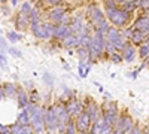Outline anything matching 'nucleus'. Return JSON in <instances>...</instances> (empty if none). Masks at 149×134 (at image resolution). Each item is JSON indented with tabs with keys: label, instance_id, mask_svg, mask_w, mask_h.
<instances>
[{
	"label": "nucleus",
	"instance_id": "obj_16",
	"mask_svg": "<svg viewBox=\"0 0 149 134\" xmlns=\"http://www.w3.org/2000/svg\"><path fill=\"white\" fill-rule=\"evenodd\" d=\"M128 40H130L134 46H139V45H142V43L145 42V34L140 33L139 30H133L131 34H130V37H128Z\"/></svg>",
	"mask_w": 149,
	"mask_h": 134
},
{
	"label": "nucleus",
	"instance_id": "obj_44",
	"mask_svg": "<svg viewBox=\"0 0 149 134\" xmlns=\"http://www.w3.org/2000/svg\"><path fill=\"white\" fill-rule=\"evenodd\" d=\"M115 2H116V3H118V5H122V3H124V2H127V0H115Z\"/></svg>",
	"mask_w": 149,
	"mask_h": 134
},
{
	"label": "nucleus",
	"instance_id": "obj_33",
	"mask_svg": "<svg viewBox=\"0 0 149 134\" xmlns=\"http://www.w3.org/2000/svg\"><path fill=\"white\" fill-rule=\"evenodd\" d=\"M8 52H9L12 57H15V58H21V57H22L21 51H19V49H17V48H9Z\"/></svg>",
	"mask_w": 149,
	"mask_h": 134
},
{
	"label": "nucleus",
	"instance_id": "obj_36",
	"mask_svg": "<svg viewBox=\"0 0 149 134\" xmlns=\"http://www.w3.org/2000/svg\"><path fill=\"white\" fill-rule=\"evenodd\" d=\"M43 81H45L48 85H52V83H54V79L51 78V75H48V73H45V75H43Z\"/></svg>",
	"mask_w": 149,
	"mask_h": 134
},
{
	"label": "nucleus",
	"instance_id": "obj_9",
	"mask_svg": "<svg viewBox=\"0 0 149 134\" xmlns=\"http://www.w3.org/2000/svg\"><path fill=\"white\" fill-rule=\"evenodd\" d=\"M85 110L88 112L91 121L94 122V121H97L100 116H103V109H100V106H97L93 100H90V103L85 106Z\"/></svg>",
	"mask_w": 149,
	"mask_h": 134
},
{
	"label": "nucleus",
	"instance_id": "obj_49",
	"mask_svg": "<svg viewBox=\"0 0 149 134\" xmlns=\"http://www.w3.org/2000/svg\"><path fill=\"white\" fill-rule=\"evenodd\" d=\"M0 36H2V30H0Z\"/></svg>",
	"mask_w": 149,
	"mask_h": 134
},
{
	"label": "nucleus",
	"instance_id": "obj_46",
	"mask_svg": "<svg viewBox=\"0 0 149 134\" xmlns=\"http://www.w3.org/2000/svg\"><path fill=\"white\" fill-rule=\"evenodd\" d=\"M145 15H148V17H149V9H146V10H145Z\"/></svg>",
	"mask_w": 149,
	"mask_h": 134
},
{
	"label": "nucleus",
	"instance_id": "obj_25",
	"mask_svg": "<svg viewBox=\"0 0 149 134\" xmlns=\"http://www.w3.org/2000/svg\"><path fill=\"white\" fill-rule=\"evenodd\" d=\"M121 8H122L124 10L130 12V14H133V12L136 10V5H134L133 0H127V2H124V3L121 5Z\"/></svg>",
	"mask_w": 149,
	"mask_h": 134
},
{
	"label": "nucleus",
	"instance_id": "obj_47",
	"mask_svg": "<svg viewBox=\"0 0 149 134\" xmlns=\"http://www.w3.org/2000/svg\"><path fill=\"white\" fill-rule=\"evenodd\" d=\"M58 134H66V131H64V133H58Z\"/></svg>",
	"mask_w": 149,
	"mask_h": 134
},
{
	"label": "nucleus",
	"instance_id": "obj_17",
	"mask_svg": "<svg viewBox=\"0 0 149 134\" xmlns=\"http://www.w3.org/2000/svg\"><path fill=\"white\" fill-rule=\"evenodd\" d=\"M103 127H104V121H103V116H100L97 121H94V122L91 124L90 134H102Z\"/></svg>",
	"mask_w": 149,
	"mask_h": 134
},
{
	"label": "nucleus",
	"instance_id": "obj_24",
	"mask_svg": "<svg viewBox=\"0 0 149 134\" xmlns=\"http://www.w3.org/2000/svg\"><path fill=\"white\" fill-rule=\"evenodd\" d=\"M93 43V34H84L81 36V46H85V48H90V45Z\"/></svg>",
	"mask_w": 149,
	"mask_h": 134
},
{
	"label": "nucleus",
	"instance_id": "obj_40",
	"mask_svg": "<svg viewBox=\"0 0 149 134\" xmlns=\"http://www.w3.org/2000/svg\"><path fill=\"white\" fill-rule=\"evenodd\" d=\"M9 2H10V6H18V2H19V0H9Z\"/></svg>",
	"mask_w": 149,
	"mask_h": 134
},
{
	"label": "nucleus",
	"instance_id": "obj_39",
	"mask_svg": "<svg viewBox=\"0 0 149 134\" xmlns=\"http://www.w3.org/2000/svg\"><path fill=\"white\" fill-rule=\"evenodd\" d=\"M142 9L143 10L149 9V0H142Z\"/></svg>",
	"mask_w": 149,
	"mask_h": 134
},
{
	"label": "nucleus",
	"instance_id": "obj_41",
	"mask_svg": "<svg viewBox=\"0 0 149 134\" xmlns=\"http://www.w3.org/2000/svg\"><path fill=\"white\" fill-rule=\"evenodd\" d=\"M112 134H124V131L122 130H113V131H112Z\"/></svg>",
	"mask_w": 149,
	"mask_h": 134
},
{
	"label": "nucleus",
	"instance_id": "obj_37",
	"mask_svg": "<svg viewBox=\"0 0 149 134\" xmlns=\"http://www.w3.org/2000/svg\"><path fill=\"white\" fill-rule=\"evenodd\" d=\"M5 97H6V92H5V88H3V85H2V87H0V103L5 100Z\"/></svg>",
	"mask_w": 149,
	"mask_h": 134
},
{
	"label": "nucleus",
	"instance_id": "obj_22",
	"mask_svg": "<svg viewBox=\"0 0 149 134\" xmlns=\"http://www.w3.org/2000/svg\"><path fill=\"white\" fill-rule=\"evenodd\" d=\"M6 39H8L10 43H17V42H19V40L22 39V36H21L18 31L10 30V31H8V33H6Z\"/></svg>",
	"mask_w": 149,
	"mask_h": 134
},
{
	"label": "nucleus",
	"instance_id": "obj_14",
	"mask_svg": "<svg viewBox=\"0 0 149 134\" xmlns=\"http://www.w3.org/2000/svg\"><path fill=\"white\" fill-rule=\"evenodd\" d=\"M90 72H91V61L88 60V61H79L78 64V75L79 78H86L90 75Z\"/></svg>",
	"mask_w": 149,
	"mask_h": 134
},
{
	"label": "nucleus",
	"instance_id": "obj_3",
	"mask_svg": "<svg viewBox=\"0 0 149 134\" xmlns=\"http://www.w3.org/2000/svg\"><path fill=\"white\" fill-rule=\"evenodd\" d=\"M54 30H55V24L51 22V21H46V22H42V26L39 28H36L33 33V36L39 40H49L54 37Z\"/></svg>",
	"mask_w": 149,
	"mask_h": 134
},
{
	"label": "nucleus",
	"instance_id": "obj_6",
	"mask_svg": "<svg viewBox=\"0 0 149 134\" xmlns=\"http://www.w3.org/2000/svg\"><path fill=\"white\" fill-rule=\"evenodd\" d=\"M67 14L69 12H67V9L64 6H55V8H52L51 10L48 12V21H51L54 24H60L61 19H63Z\"/></svg>",
	"mask_w": 149,
	"mask_h": 134
},
{
	"label": "nucleus",
	"instance_id": "obj_42",
	"mask_svg": "<svg viewBox=\"0 0 149 134\" xmlns=\"http://www.w3.org/2000/svg\"><path fill=\"white\" fill-rule=\"evenodd\" d=\"M143 43H148V45H149V33L145 36V42H143Z\"/></svg>",
	"mask_w": 149,
	"mask_h": 134
},
{
	"label": "nucleus",
	"instance_id": "obj_4",
	"mask_svg": "<svg viewBox=\"0 0 149 134\" xmlns=\"http://www.w3.org/2000/svg\"><path fill=\"white\" fill-rule=\"evenodd\" d=\"M86 15H88V18H90V26L93 27V30H94L102 21L106 19L104 10H102V8L97 6V5L88 6V12H86Z\"/></svg>",
	"mask_w": 149,
	"mask_h": 134
},
{
	"label": "nucleus",
	"instance_id": "obj_23",
	"mask_svg": "<svg viewBox=\"0 0 149 134\" xmlns=\"http://www.w3.org/2000/svg\"><path fill=\"white\" fill-rule=\"evenodd\" d=\"M31 10H33V5L29 2V0H26V2H24V3L21 5V9H19L21 14L29 15V17H30V14H31Z\"/></svg>",
	"mask_w": 149,
	"mask_h": 134
},
{
	"label": "nucleus",
	"instance_id": "obj_35",
	"mask_svg": "<svg viewBox=\"0 0 149 134\" xmlns=\"http://www.w3.org/2000/svg\"><path fill=\"white\" fill-rule=\"evenodd\" d=\"M0 134H12V133H10V127L0 124Z\"/></svg>",
	"mask_w": 149,
	"mask_h": 134
},
{
	"label": "nucleus",
	"instance_id": "obj_27",
	"mask_svg": "<svg viewBox=\"0 0 149 134\" xmlns=\"http://www.w3.org/2000/svg\"><path fill=\"white\" fill-rule=\"evenodd\" d=\"M115 52H118V51H116V48L113 46V43L109 42V40H106V45H104V54H106V55H112V54H115Z\"/></svg>",
	"mask_w": 149,
	"mask_h": 134
},
{
	"label": "nucleus",
	"instance_id": "obj_26",
	"mask_svg": "<svg viewBox=\"0 0 149 134\" xmlns=\"http://www.w3.org/2000/svg\"><path fill=\"white\" fill-rule=\"evenodd\" d=\"M78 133V128H76V124H74V121L70 119L67 125H66V134H76Z\"/></svg>",
	"mask_w": 149,
	"mask_h": 134
},
{
	"label": "nucleus",
	"instance_id": "obj_29",
	"mask_svg": "<svg viewBox=\"0 0 149 134\" xmlns=\"http://www.w3.org/2000/svg\"><path fill=\"white\" fill-rule=\"evenodd\" d=\"M109 57H110V61L113 63V64H121V63L124 61L121 52H115V54H112V55H109Z\"/></svg>",
	"mask_w": 149,
	"mask_h": 134
},
{
	"label": "nucleus",
	"instance_id": "obj_48",
	"mask_svg": "<svg viewBox=\"0 0 149 134\" xmlns=\"http://www.w3.org/2000/svg\"><path fill=\"white\" fill-rule=\"evenodd\" d=\"M104 134H112V133H104Z\"/></svg>",
	"mask_w": 149,
	"mask_h": 134
},
{
	"label": "nucleus",
	"instance_id": "obj_7",
	"mask_svg": "<svg viewBox=\"0 0 149 134\" xmlns=\"http://www.w3.org/2000/svg\"><path fill=\"white\" fill-rule=\"evenodd\" d=\"M133 30H139L140 33H143L145 36L149 33V17L148 15H140L137 19H134L133 26H131Z\"/></svg>",
	"mask_w": 149,
	"mask_h": 134
},
{
	"label": "nucleus",
	"instance_id": "obj_21",
	"mask_svg": "<svg viewBox=\"0 0 149 134\" xmlns=\"http://www.w3.org/2000/svg\"><path fill=\"white\" fill-rule=\"evenodd\" d=\"M137 55L143 60V61L149 57V45H148V43H142V45H139V48H137Z\"/></svg>",
	"mask_w": 149,
	"mask_h": 134
},
{
	"label": "nucleus",
	"instance_id": "obj_18",
	"mask_svg": "<svg viewBox=\"0 0 149 134\" xmlns=\"http://www.w3.org/2000/svg\"><path fill=\"white\" fill-rule=\"evenodd\" d=\"M5 88V92H6V97H15L17 95V91H18V87L14 83V82H6L3 85Z\"/></svg>",
	"mask_w": 149,
	"mask_h": 134
},
{
	"label": "nucleus",
	"instance_id": "obj_15",
	"mask_svg": "<svg viewBox=\"0 0 149 134\" xmlns=\"http://www.w3.org/2000/svg\"><path fill=\"white\" fill-rule=\"evenodd\" d=\"M10 133H12V134H34L33 130H30L29 127L22 125V124H19V122L10 125Z\"/></svg>",
	"mask_w": 149,
	"mask_h": 134
},
{
	"label": "nucleus",
	"instance_id": "obj_1",
	"mask_svg": "<svg viewBox=\"0 0 149 134\" xmlns=\"http://www.w3.org/2000/svg\"><path fill=\"white\" fill-rule=\"evenodd\" d=\"M104 15H106L107 21L110 22V26L118 27V28L125 27L127 24L130 22V19H131V14H130V12L124 10L119 6L115 8V9H110V10H104Z\"/></svg>",
	"mask_w": 149,
	"mask_h": 134
},
{
	"label": "nucleus",
	"instance_id": "obj_34",
	"mask_svg": "<svg viewBox=\"0 0 149 134\" xmlns=\"http://www.w3.org/2000/svg\"><path fill=\"white\" fill-rule=\"evenodd\" d=\"M9 49V45H8V40L5 39V37H2V36H0V51H8Z\"/></svg>",
	"mask_w": 149,
	"mask_h": 134
},
{
	"label": "nucleus",
	"instance_id": "obj_31",
	"mask_svg": "<svg viewBox=\"0 0 149 134\" xmlns=\"http://www.w3.org/2000/svg\"><path fill=\"white\" fill-rule=\"evenodd\" d=\"M66 2V0H43V3L46 6H51V8H55V6H61Z\"/></svg>",
	"mask_w": 149,
	"mask_h": 134
},
{
	"label": "nucleus",
	"instance_id": "obj_5",
	"mask_svg": "<svg viewBox=\"0 0 149 134\" xmlns=\"http://www.w3.org/2000/svg\"><path fill=\"white\" fill-rule=\"evenodd\" d=\"M74 119H76V121H74V124H76L78 131H81V133H84V134L90 131L93 121H91V118H90V115H88V112H86V110H84L81 115H78Z\"/></svg>",
	"mask_w": 149,
	"mask_h": 134
},
{
	"label": "nucleus",
	"instance_id": "obj_20",
	"mask_svg": "<svg viewBox=\"0 0 149 134\" xmlns=\"http://www.w3.org/2000/svg\"><path fill=\"white\" fill-rule=\"evenodd\" d=\"M17 122H19V124H22V125H26V127H29L30 125V115L24 110H22L18 113V116H17Z\"/></svg>",
	"mask_w": 149,
	"mask_h": 134
},
{
	"label": "nucleus",
	"instance_id": "obj_2",
	"mask_svg": "<svg viewBox=\"0 0 149 134\" xmlns=\"http://www.w3.org/2000/svg\"><path fill=\"white\" fill-rule=\"evenodd\" d=\"M45 110L46 109L39 107L34 110V113L30 116V125L36 134H46V125H45Z\"/></svg>",
	"mask_w": 149,
	"mask_h": 134
},
{
	"label": "nucleus",
	"instance_id": "obj_12",
	"mask_svg": "<svg viewBox=\"0 0 149 134\" xmlns=\"http://www.w3.org/2000/svg\"><path fill=\"white\" fill-rule=\"evenodd\" d=\"M63 45L69 48V49H76L78 46H81V37L76 34H70L63 40Z\"/></svg>",
	"mask_w": 149,
	"mask_h": 134
},
{
	"label": "nucleus",
	"instance_id": "obj_19",
	"mask_svg": "<svg viewBox=\"0 0 149 134\" xmlns=\"http://www.w3.org/2000/svg\"><path fill=\"white\" fill-rule=\"evenodd\" d=\"M76 54H78L79 61H88V60H90L88 48H85V46H78V48H76Z\"/></svg>",
	"mask_w": 149,
	"mask_h": 134
},
{
	"label": "nucleus",
	"instance_id": "obj_43",
	"mask_svg": "<svg viewBox=\"0 0 149 134\" xmlns=\"http://www.w3.org/2000/svg\"><path fill=\"white\" fill-rule=\"evenodd\" d=\"M143 64H145L146 67H149V57H148V58L145 60V61H143Z\"/></svg>",
	"mask_w": 149,
	"mask_h": 134
},
{
	"label": "nucleus",
	"instance_id": "obj_32",
	"mask_svg": "<svg viewBox=\"0 0 149 134\" xmlns=\"http://www.w3.org/2000/svg\"><path fill=\"white\" fill-rule=\"evenodd\" d=\"M0 69H3V70L8 69V60H6L5 51H0Z\"/></svg>",
	"mask_w": 149,
	"mask_h": 134
},
{
	"label": "nucleus",
	"instance_id": "obj_28",
	"mask_svg": "<svg viewBox=\"0 0 149 134\" xmlns=\"http://www.w3.org/2000/svg\"><path fill=\"white\" fill-rule=\"evenodd\" d=\"M109 27H110V22H109V21H107V18H106L104 21H102L100 24H98V26H97L94 30H100L102 33H104V34H106V31L109 30Z\"/></svg>",
	"mask_w": 149,
	"mask_h": 134
},
{
	"label": "nucleus",
	"instance_id": "obj_8",
	"mask_svg": "<svg viewBox=\"0 0 149 134\" xmlns=\"http://www.w3.org/2000/svg\"><path fill=\"white\" fill-rule=\"evenodd\" d=\"M70 34H72L70 24H55V30H54V37L52 39L63 42L67 36H70Z\"/></svg>",
	"mask_w": 149,
	"mask_h": 134
},
{
	"label": "nucleus",
	"instance_id": "obj_30",
	"mask_svg": "<svg viewBox=\"0 0 149 134\" xmlns=\"http://www.w3.org/2000/svg\"><path fill=\"white\" fill-rule=\"evenodd\" d=\"M103 8H104V10H110V9L118 8V3L115 0H103Z\"/></svg>",
	"mask_w": 149,
	"mask_h": 134
},
{
	"label": "nucleus",
	"instance_id": "obj_45",
	"mask_svg": "<svg viewBox=\"0 0 149 134\" xmlns=\"http://www.w3.org/2000/svg\"><path fill=\"white\" fill-rule=\"evenodd\" d=\"M8 2H9V0H0V3H3V5H5V3H8Z\"/></svg>",
	"mask_w": 149,
	"mask_h": 134
},
{
	"label": "nucleus",
	"instance_id": "obj_38",
	"mask_svg": "<svg viewBox=\"0 0 149 134\" xmlns=\"http://www.w3.org/2000/svg\"><path fill=\"white\" fill-rule=\"evenodd\" d=\"M128 134H142V130H140L139 127H134V128H133Z\"/></svg>",
	"mask_w": 149,
	"mask_h": 134
},
{
	"label": "nucleus",
	"instance_id": "obj_10",
	"mask_svg": "<svg viewBox=\"0 0 149 134\" xmlns=\"http://www.w3.org/2000/svg\"><path fill=\"white\" fill-rule=\"evenodd\" d=\"M121 54H122V58H124V61H125V63H133L134 58H136V54H137V51H136V46L131 42H128L127 46L122 49Z\"/></svg>",
	"mask_w": 149,
	"mask_h": 134
},
{
	"label": "nucleus",
	"instance_id": "obj_11",
	"mask_svg": "<svg viewBox=\"0 0 149 134\" xmlns=\"http://www.w3.org/2000/svg\"><path fill=\"white\" fill-rule=\"evenodd\" d=\"M15 27H17V30H27L30 27V17L19 12V15L15 19Z\"/></svg>",
	"mask_w": 149,
	"mask_h": 134
},
{
	"label": "nucleus",
	"instance_id": "obj_13",
	"mask_svg": "<svg viewBox=\"0 0 149 134\" xmlns=\"http://www.w3.org/2000/svg\"><path fill=\"white\" fill-rule=\"evenodd\" d=\"M17 103H18V107H21V109H24L29 103H30V97H29V94L24 91L22 88H18V91H17Z\"/></svg>",
	"mask_w": 149,
	"mask_h": 134
}]
</instances>
